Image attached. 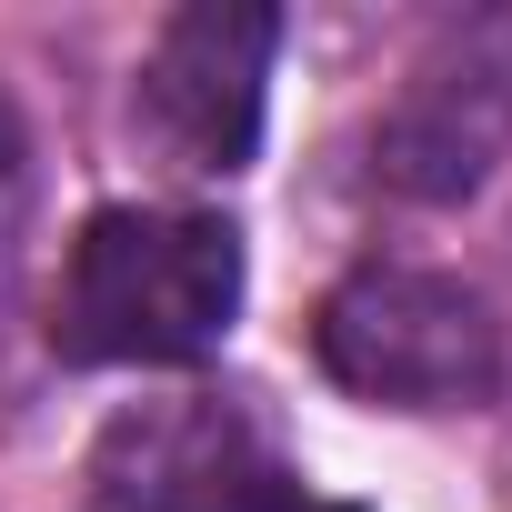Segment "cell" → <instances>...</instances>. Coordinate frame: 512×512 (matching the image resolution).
I'll return each mask as SVG.
<instances>
[{
  "label": "cell",
  "instance_id": "cell-4",
  "mask_svg": "<svg viewBox=\"0 0 512 512\" xmlns=\"http://www.w3.org/2000/svg\"><path fill=\"white\" fill-rule=\"evenodd\" d=\"M272 61H282V11L262 0H191L171 11L141 51L131 81V131L191 171V181H231L262 151V111H272Z\"/></svg>",
  "mask_w": 512,
  "mask_h": 512
},
{
  "label": "cell",
  "instance_id": "cell-1",
  "mask_svg": "<svg viewBox=\"0 0 512 512\" xmlns=\"http://www.w3.org/2000/svg\"><path fill=\"white\" fill-rule=\"evenodd\" d=\"M241 312V231L221 211H171V201H121L91 211L61 292H51V352L101 362V372H161L201 362Z\"/></svg>",
  "mask_w": 512,
  "mask_h": 512
},
{
  "label": "cell",
  "instance_id": "cell-5",
  "mask_svg": "<svg viewBox=\"0 0 512 512\" xmlns=\"http://www.w3.org/2000/svg\"><path fill=\"white\" fill-rule=\"evenodd\" d=\"M512 161V11L452 21L372 121V181L412 211L472 201Z\"/></svg>",
  "mask_w": 512,
  "mask_h": 512
},
{
  "label": "cell",
  "instance_id": "cell-3",
  "mask_svg": "<svg viewBox=\"0 0 512 512\" xmlns=\"http://www.w3.org/2000/svg\"><path fill=\"white\" fill-rule=\"evenodd\" d=\"M91 512H302V472L272 422L231 392H161L101 422Z\"/></svg>",
  "mask_w": 512,
  "mask_h": 512
},
{
  "label": "cell",
  "instance_id": "cell-2",
  "mask_svg": "<svg viewBox=\"0 0 512 512\" xmlns=\"http://www.w3.org/2000/svg\"><path fill=\"white\" fill-rule=\"evenodd\" d=\"M312 352L352 402H382V412H482L512 382V342H502L492 302L422 262L352 272L322 302Z\"/></svg>",
  "mask_w": 512,
  "mask_h": 512
},
{
  "label": "cell",
  "instance_id": "cell-6",
  "mask_svg": "<svg viewBox=\"0 0 512 512\" xmlns=\"http://www.w3.org/2000/svg\"><path fill=\"white\" fill-rule=\"evenodd\" d=\"M21 221H31V121H21L11 91H0V262H11Z\"/></svg>",
  "mask_w": 512,
  "mask_h": 512
}]
</instances>
